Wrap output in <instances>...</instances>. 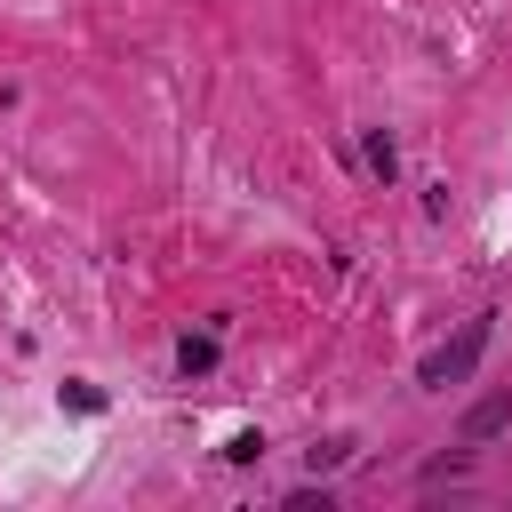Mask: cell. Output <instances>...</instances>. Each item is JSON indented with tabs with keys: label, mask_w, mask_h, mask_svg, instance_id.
<instances>
[{
	"label": "cell",
	"mask_w": 512,
	"mask_h": 512,
	"mask_svg": "<svg viewBox=\"0 0 512 512\" xmlns=\"http://www.w3.org/2000/svg\"><path fill=\"white\" fill-rule=\"evenodd\" d=\"M504 424H512V384H504V392H488V400H472V408H464V424H456V440H464V448H488Z\"/></svg>",
	"instance_id": "cell-2"
},
{
	"label": "cell",
	"mask_w": 512,
	"mask_h": 512,
	"mask_svg": "<svg viewBox=\"0 0 512 512\" xmlns=\"http://www.w3.org/2000/svg\"><path fill=\"white\" fill-rule=\"evenodd\" d=\"M344 456H352V448H344V440H320V448H312V456H304V464H312V472H336V464H344Z\"/></svg>",
	"instance_id": "cell-7"
},
{
	"label": "cell",
	"mask_w": 512,
	"mask_h": 512,
	"mask_svg": "<svg viewBox=\"0 0 512 512\" xmlns=\"http://www.w3.org/2000/svg\"><path fill=\"white\" fill-rule=\"evenodd\" d=\"M64 408H72V416H104V392H96V384H80V376H72V384H64Z\"/></svg>",
	"instance_id": "cell-5"
},
{
	"label": "cell",
	"mask_w": 512,
	"mask_h": 512,
	"mask_svg": "<svg viewBox=\"0 0 512 512\" xmlns=\"http://www.w3.org/2000/svg\"><path fill=\"white\" fill-rule=\"evenodd\" d=\"M360 160H368V176H376V184H392V176H400V144H392L384 128H368V136H360Z\"/></svg>",
	"instance_id": "cell-3"
},
{
	"label": "cell",
	"mask_w": 512,
	"mask_h": 512,
	"mask_svg": "<svg viewBox=\"0 0 512 512\" xmlns=\"http://www.w3.org/2000/svg\"><path fill=\"white\" fill-rule=\"evenodd\" d=\"M488 336H496V312H472V320H464V328H456L448 344H432V352H424V368H416V384H424V392H448V384H464V376L480 368V352H488Z\"/></svg>",
	"instance_id": "cell-1"
},
{
	"label": "cell",
	"mask_w": 512,
	"mask_h": 512,
	"mask_svg": "<svg viewBox=\"0 0 512 512\" xmlns=\"http://www.w3.org/2000/svg\"><path fill=\"white\" fill-rule=\"evenodd\" d=\"M264 456V432H232V448H224V464H256Z\"/></svg>",
	"instance_id": "cell-6"
},
{
	"label": "cell",
	"mask_w": 512,
	"mask_h": 512,
	"mask_svg": "<svg viewBox=\"0 0 512 512\" xmlns=\"http://www.w3.org/2000/svg\"><path fill=\"white\" fill-rule=\"evenodd\" d=\"M176 368H184V376H208V368H216V328L184 336V344H176Z\"/></svg>",
	"instance_id": "cell-4"
}]
</instances>
